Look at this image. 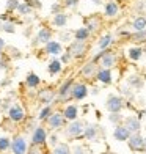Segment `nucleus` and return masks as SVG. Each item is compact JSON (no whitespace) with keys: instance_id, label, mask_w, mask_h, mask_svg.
Returning a JSON list of instances; mask_svg holds the SVG:
<instances>
[{"instance_id":"f257e3e1","label":"nucleus","mask_w":146,"mask_h":154,"mask_svg":"<svg viewBox=\"0 0 146 154\" xmlns=\"http://www.w3.org/2000/svg\"><path fill=\"white\" fill-rule=\"evenodd\" d=\"M126 107V101L124 97L118 94H108L105 101V109L108 110V113H121V110Z\"/></svg>"},{"instance_id":"f03ea898","label":"nucleus","mask_w":146,"mask_h":154,"mask_svg":"<svg viewBox=\"0 0 146 154\" xmlns=\"http://www.w3.org/2000/svg\"><path fill=\"white\" fill-rule=\"evenodd\" d=\"M83 132H85V123L80 120H75L66 126L65 135L68 138H80V137H83Z\"/></svg>"},{"instance_id":"7ed1b4c3","label":"nucleus","mask_w":146,"mask_h":154,"mask_svg":"<svg viewBox=\"0 0 146 154\" xmlns=\"http://www.w3.org/2000/svg\"><path fill=\"white\" fill-rule=\"evenodd\" d=\"M47 129L50 132H57L61 128H65L66 124V118L63 115V112H53V113L47 118Z\"/></svg>"},{"instance_id":"20e7f679","label":"nucleus","mask_w":146,"mask_h":154,"mask_svg":"<svg viewBox=\"0 0 146 154\" xmlns=\"http://www.w3.org/2000/svg\"><path fill=\"white\" fill-rule=\"evenodd\" d=\"M75 80L72 77H68L66 80H63V83L58 87L57 90V99L61 102H66L68 99H71V91H72V87H74Z\"/></svg>"},{"instance_id":"39448f33","label":"nucleus","mask_w":146,"mask_h":154,"mask_svg":"<svg viewBox=\"0 0 146 154\" xmlns=\"http://www.w3.org/2000/svg\"><path fill=\"white\" fill-rule=\"evenodd\" d=\"M29 143H27V140L24 135H14L11 140V148L10 151L13 154H27L29 152Z\"/></svg>"},{"instance_id":"423d86ee","label":"nucleus","mask_w":146,"mask_h":154,"mask_svg":"<svg viewBox=\"0 0 146 154\" xmlns=\"http://www.w3.org/2000/svg\"><path fill=\"white\" fill-rule=\"evenodd\" d=\"M87 51H88V47H87V43H82V41H72L71 44H69L68 47V52L72 55V58H83L87 55Z\"/></svg>"},{"instance_id":"0eeeda50","label":"nucleus","mask_w":146,"mask_h":154,"mask_svg":"<svg viewBox=\"0 0 146 154\" xmlns=\"http://www.w3.org/2000/svg\"><path fill=\"white\" fill-rule=\"evenodd\" d=\"M52 36H53V32L52 29H49V27H41V29L38 30L36 36H35V39L32 41V46L35 47L36 44H47L52 41Z\"/></svg>"},{"instance_id":"6e6552de","label":"nucleus","mask_w":146,"mask_h":154,"mask_svg":"<svg viewBox=\"0 0 146 154\" xmlns=\"http://www.w3.org/2000/svg\"><path fill=\"white\" fill-rule=\"evenodd\" d=\"M118 63V57L112 52V51H102V55L99 61H97V65L101 68H107V69H112L113 66H116Z\"/></svg>"},{"instance_id":"1a4fd4ad","label":"nucleus","mask_w":146,"mask_h":154,"mask_svg":"<svg viewBox=\"0 0 146 154\" xmlns=\"http://www.w3.org/2000/svg\"><path fill=\"white\" fill-rule=\"evenodd\" d=\"M102 134V129L99 124H85V132H83V137H85L88 142H99Z\"/></svg>"},{"instance_id":"9d476101","label":"nucleus","mask_w":146,"mask_h":154,"mask_svg":"<svg viewBox=\"0 0 146 154\" xmlns=\"http://www.w3.org/2000/svg\"><path fill=\"white\" fill-rule=\"evenodd\" d=\"M127 145L132 151L135 152H143L144 151V137L140 134V132H135V134H132L127 140Z\"/></svg>"},{"instance_id":"9b49d317","label":"nucleus","mask_w":146,"mask_h":154,"mask_svg":"<svg viewBox=\"0 0 146 154\" xmlns=\"http://www.w3.org/2000/svg\"><path fill=\"white\" fill-rule=\"evenodd\" d=\"M87 96H88V87H87V83L75 82L74 87H72V91H71V99H74V101H83Z\"/></svg>"},{"instance_id":"f8f14e48","label":"nucleus","mask_w":146,"mask_h":154,"mask_svg":"<svg viewBox=\"0 0 146 154\" xmlns=\"http://www.w3.org/2000/svg\"><path fill=\"white\" fill-rule=\"evenodd\" d=\"M47 131L43 128V126H36L32 132V143L33 145H39V146H44L47 142Z\"/></svg>"},{"instance_id":"ddd939ff","label":"nucleus","mask_w":146,"mask_h":154,"mask_svg":"<svg viewBox=\"0 0 146 154\" xmlns=\"http://www.w3.org/2000/svg\"><path fill=\"white\" fill-rule=\"evenodd\" d=\"M25 118V112L22 109V106L19 104H11V107L8 109V120L13 123H19Z\"/></svg>"},{"instance_id":"4468645a","label":"nucleus","mask_w":146,"mask_h":154,"mask_svg":"<svg viewBox=\"0 0 146 154\" xmlns=\"http://www.w3.org/2000/svg\"><path fill=\"white\" fill-rule=\"evenodd\" d=\"M55 97H57V93L50 88H44L41 91H38V101L41 104H44V106H52Z\"/></svg>"},{"instance_id":"2eb2a0df","label":"nucleus","mask_w":146,"mask_h":154,"mask_svg":"<svg viewBox=\"0 0 146 154\" xmlns=\"http://www.w3.org/2000/svg\"><path fill=\"white\" fill-rule=\"evenodd\" d=\"M130 135H132L130 131H129L124 124L115 126V129H113V138L116 140V142H127Z\"/></svg>"},{"instance_id":"dca6fc26","label":"nucleus","mask_w":146,"mask_h":154,"mask_svg":"<svg viewBox=\"0 0 146 154\" xmlns=\"http://www.w3.org/2000/svg\"><path fill=\"white\" fill-rule=\"evenodd\" d=\"M126 128L130 131V134H135V132H140L141 129V123H140V118L134 116V115H129L124 118V123H123Z\"/></svg>"},{"instance_id":"f3484780","label":"nucleus","mask_w":146,"mask_h":154,"mask_svg":"<svg viewBox=\"0 0 146 154\" xmlns=\"http://www.w3.org/2000/svg\"><path fill=\"white\" fill-rule=\"evenodd\" d=\"M97 69H99V66H97L96 61H88L83 65V68L80 69V75L85 77V79H91V77H96L97 74Z\"/></svg>"},{"instance_id":"a211bd4d","label":"nucleus","mask_w":146,"mask_h":154,"mask_svg":"<svg viewBox=\"0 0 146 154\" xmlns=\"http://www.w3.org/2000/svg\"><path fill=\"white\" fill-rule=\"evenodd\" d=\"M96 79L99 80L104 85H110L113 82V74H112V69H107V68H101L97 69V74H96Z\"/></svg>"},{"instance_id":"6ab92c4d","label":"nucleus","mask_w":146,"mask_h":154,"mask_svg":"<svg viewBox=\"0 0 146 154\" xmlns=\"http://www.w3.org/2000/svg\"><path fill=\"white\" fill-rule=\"evenodd\" d=\"M118 13H120V5L115 0H108L104 5V14H105V17H116Z\"/></svg>"},{"instance_id":"aec40b11","label":"nucleus","mask_w":146,"mask_h":154,"mask_svg":"<svg viewBox=\"0 0 146 154\" xmlns=\"http://www.w3.org/2000/svg\"><path fill=\"white\" fill-rule=\"evenodd\" d=\"M63 115L66 118V121H75L79 116V107L75 104H68L63 109Z\"/></svg>"},{"instance_id":"412c9836","label":"nucleus","mask_w":146,"mask_h":154,"mask_svg":"<svg viewBox=\"0 0 146 154\" xmlns=\"http://www.w3.org/2000/svg\"><path fill=\"white\" fill-rule=\"evenodd\" d=\"M44 52L49 54V55H60L63 54V46H61L60 41H50V43H47L46 47H44Z\"/></svg>"},{"instance_id":"4be33fe9","label":"nucleus","mask_w":146,"mask_h":154,"mask_svg":"<svg viewBox=\"0 0 146 154\" xmlns=\"http://www.w3.org/2000/svg\"><path fill=\"white\" fill-rule=\"evenodd\" d=\"M68 20H69V14H66L65 11H61V13H58V14H53V17H52V25L53 27H58V29H65L66 27V24H68Z\"/></svg>"},{"instance_id":"5701e85b","label":"nucleus","mask_w":146,"mask_h":154,"mask_svg":"<svg viewBox=\"0 0 146 154\" xmlns=\"http://www.w3.org/2000/svg\"><path fill=\"white\" fill-rule=\"evenodd\" d=\"M143 55H144V49H143L141 46H134V47H130L129 51H127V57H129L132 61L141 60Z\"/></svg>"},{"instance_id":"b1692460","label":"nucleus","mask_w":146,"mask_h":154,"mask_svg":"<svg viewBox=\"0 0 146 154\" xmlns=\"http://www.w3.org/2000/svg\"><path fill=\"white\" fill-rule=\"evenodd\" d=\"M85 27L90 30V33H94L96 30H99L101 27V19L97 16H90L85 19Z\"/></svg>"},{"instance_id":"393cba45","label":"nucleus","mask_w":146,"mask_h":154,"mask_svg":"<svg viewBox=\"0 0 146 154\" xmlns=\"http://www.w3.org/2000/svg\"><path fill=\"white\" fill-rule=\"evenodd\" d=\"M39 83H41V79L36 72H33V71L27 72V75H25V85L27 87L29 88H38Z\"/></svg>"},{"instance_id":"a878e982","label":"nucleus","mask_w":146,"mask_h":154,"mask_svg":"<svg viewBox=\"0 0 146 154\" xmlns=\"http://www.w3.org/2000/svg\"><path fill=\"white\" fill-rule=\"evenodd\" d=\"M91 36V33L87 27H79L77 30H74V39L75 41H82V43H87L88 38Z\"/></svg>"},{"instance_id":"bb28decb","label":"nucleus","mask_w":146,"mask_h":154,"mask_svg":"<svg viewBox=\"0 0 146 154\" xmlns=\"http://www.w3.org/2000/svg\"><path fill=\"white\" fill-rule=\"evenodd\" d=\"M112 43H113V35L107 33V35H104V36L99 38V41H97V47H99L101 51H108V47L112 46Z\"/></svg>"},{"instance_id":"cd10ccee","label":"nucleus","mask_w":146,"mask_h":154,"mask_svg":"<svg viewBox=\"0 0 146 154\" xmlns=\"http://www.w3.org/2000/svg\"><path fill=\"white\" fill-rule=\"evenodd\" d=\"M61 63L60 60H57V58H52L50 61H49V65H47V72L50 74V75H57V74H60L61 72Z\"/></svg>"},{"instance_id":"c85d7f7f","label":"nucleus","mask_w":146,"mask_h":154,"mask_svg":"<svg viewBox=\"0 0 146 154\" xmlns=\"http://www.w3.org/2000/svg\"><path fill=\"white\" fill-rule=\"evenodd\" d=\"M127 85L132 87L134 90H141L143 88V79H141V75H138V74H132L127 77Z\"/></svg>"},{"instance_id":"c756f323","label":"nucleus","mask_w":146,"mask_h":154,"mask_svg":"<svg viewBox=\"0 0 146 154\" xmlns=\"http://www.w3.org/2000/svg\"><path fill=\"white\" fill-rule=\"evenodd\" d=\"M132 29L135 32H141L146 30V16H137L132 20Z\"/></svg>"},{"instance_id":"7c9ffc66","label":"nucleus","mask_w":146,"mask_h":154,"mask_svg":"<svg viewBox=\"0 0 146 154\" xmlns=\"http://www.w3.org/2000/svg\"><path fill=\"white\" fill-rule=\"evenodd\" d=\"M33 8H32V6L29 5V3H27V2H20V5H19V8H17V14L19 16H30V14H33Z\"/></svg>"},{"instance_id":"2f4dec72","label":"nucleus","mask_w":146,"mask_h":154,"mask_svg":"<svg viewBox=\"0 0 146 154\" xmlns=\"http://www.w3.org/2000/svg\"><path fill=\"white\" fill-rule=\"evenodd\" d=\"M71 152H72V148L69 146V143H58L52 149V154H71Z\"/></svg>"},{"instance_id":"473e14b6","label":"nucleus","mask_w":146,"mask_h":154,"mask_svg":"<svg viewBox=\"0 0 146 154\" xmlns=\"http://www.w3.org/2000/svg\"><path fill=\"white\" fill-rule=\"evenodd\" d=\"M130 41H134V43H137V44H146V30L134 32L130 35Z\"/></svg>"},{"instance_id":"72a5a7b5","label":"nucleus","mask_w":146,"mask_h":154,"mask_svg":"<svg viewBox=\"0 0 146 154\" xmlns=\"http://www.w3.org/2000/svg\"><path fill=\"white\" fill-rule=\"evenodd\" d=\"M52 113H53L52 106H44L43 109H41V112L38 113V120H39V121H47V118L50 116Z\"/></svg>"},{"instance_id":"f704fd0d","label":"nucleus","mask_w":146,"mask_h":154,"mask_svg":"<svg viewBox=\"0 0 146 154\" xmlns=\"http://www.w3.org/2000/svg\"><path fill=\"white\" fill-rule=\"evenodd\" d=\"M108 121L112 123V124H115V126H118V124H123L124 123V116L121 113H110L108 115Z\"/></svg>"},{"instance_id":"c9c22d12","label":"nucleus","mask_w":146,"mask_h":154,"mask_svg":"<svg viewBox=\"0 0 146 154\" xmlns=\"http://www.w3.org/2000/svg\"><path fill=\"white\" fill-rule=\"evenodd\" d=\"M8 57L13 58V60H19V58H22V54H20V51L17 47L8 46Z\"/></svg>"},{"instance_id":"e433bc0d","label":"nucleus","mask_w":146,"mask_h":154,"mask_svg":"<svg viewBox=\"0 0 146 154\" xmlns=\"http://www.w3.org/2000/svg\"><path fill=\"white\" fill-rule=\"evenodd\" d=\"M19 5H20L19 0H6L5 8H6V11H8V13H11V11H17Z\"/></svg>"},{"instance_id":"4c0bfd02","label":"nucleus","mask_w":146,"mask_h":154,"mask_svg":"<svg viewBox=\"0 0 146 154\" xmlns=\"http://www.w3.org/2000/svg\"><path fill=\"white\" fill-rule=\"evenodd\" d=\"M60 39L63 41V43H72L74 41V32H60Z\"/></svg>"},{"instance_id":"58836bf2","label":"nucleus","mask_w":146,"mask_h":154,"mask_svg":"<svg viewBox=\"0 0 146 154\" xmlns=\"http://www.w3.org/2000/svg\"><path fill=\"white\" fill-rule=\"evenodd\" d=\"M11 148V138L8 137H0V152L8 151Z\"/></svg>"},{"instance_id":"ea45409f","label":"nucleus","mask_w":146,"mask_h":154,"mask_svg":"<svg viewBox=\"0 0 146 154\" xmlns=\"http://www.w3.org/2000/svg\"><path fill=\"white\" fill-rule=\"evenodd\" d=\"M63 3H60V2H53L52 5H50V14H58V13H61L63 11Z\"/></svg>"},{"instance_id":"a19ab883","label":"nucleus","mask_w":146,"mask_h":154,"mask_svg":"<svg viewBox=\"0 0 146 154\" xmlns=\"http://www.w3.org/2000/svg\"><path fill=\"white\" fill-rule=\"evenodd\" d=\"M3 32L5 33H14L16 32V24L13 22V20H10V22H3Z\"/></svg>"},{"instance_id":"79ce46f5","label":"nucleus","mask_w":146,"mask_h":154,"mask_svg":"<svg viewBox=\"0 0 146 154\" xmlns=\"http://www.w3.org/2000/svg\"><path fill=\"white\" fill-rule=\"evenodd\" d=\"M79 3H80V0H63V6L69 10H75L79 6Z\"/></svg>"},{"instance_id":"37998d69","label":"nucleus","mask_w":146,"mask_h":154,"mask_svg":"<svg viewBox=\"0 0 146 154\" xmlns=\"http://www.w3.org/2000/svg\"><path fill=\"white\" fill-rule=\"evenodd\" d=\"M27 154H44L43 146H39V145H33V143H32V146L29 148V152H27Z\"/></svg>"},{"instance_id":"c03bdc74","label":"nucleus","mask_w":146,"mask_h":154,"mask_svg":"<svg viewBox=\"0 0 146 154\" xmlns=\"http://www.w3.org/2000/svg\"><path fill=\"white\" fill-rule=\"evenodd\" d=\"M71 154H88V151H87V148L83 145H74Z\"/></svg>"},{"instance_id":"a18cd8bd","label":"nucleus","mask_w":146,"mask_h":154,"mask_svg":"<svg viewBox=\"0 0 146 154\" xmlns=\"http://www.w3.org/2000/svg\"><path fill=\"white\" fill-rule=\"evenodd\" d=\"M10 69V57H3L0 60V71H8Z\"/></svg>"},{"instance_id":"49530a36","label":"nucleus","mask_w":146,"mask_h":154,"mask_svg":"<svg viewBox=\"0 0 146 154\" xmlns=\"http://www.w3.org/2000/svg\"><path fill=\"white\" fill-rule=\"evenodd\" d=\"M120 91H121V94H124L126 97H132V96H134V93H132V87H129V85H123L120 88Z\"/></svg>"},{"instance_id":"de8ad7c7","label":"nucleus","mask_w":146,"mask_h":154,"mask_svg":"<svg viewBox=\"0 0 146 154\" xmlns=\"http://www.w3.org/2000/svg\"><path fill=\"white\" fill-rule=\"evenodd\" d=\"M47 142L50 143V146H53V148H55V146H57V145L60 143V142H58V135H57V132H52V134L49 135Z\"/></svg>"},{"instance_id":"09e8293b","label":"nucleus","mask_w":146,"mask_h":154,"mask_svg":"<svg viewBox=\"0 0 146 154\" xmlns=\"http://www.w3.org/2000/svg\"><path fill=\"white\" fill-rule=\"evenodd\" d=\"M71 60H72V55L69 54L68 51H66V52H63V55H61V58H60V61L63 63V65H68V63L71 61Z\"/></svg>"},{"instance_id":"8fccbe9b","label":"nucleus","mask_w":146,"mask_h":154,"mask_svg":"<svg viewBox=\"0 0 146 154\" xmlns=\"http://www.w3.org/2000/svg\"><path fill=\"white\" fill-rule=\"evenodd\" d=\"M25 2L29 3V5L32 6L33 10H35V8H38V10H41V8H43V3H41L39 0H25Z\"/></svg>"},{"instance_id":"3c124183","label":"nucleus","mask_w":146,"mask_h":154,"mask_svg":"<svg viewBox=\"0 0 146 154\" xmlns=\"http://www.w3.org/2000/svg\"><path fill=\"white\" fill-rule=\"evenodd\" d=\"M6 47V43H5V39L0 36V51H3V49Z\"/></svg>"},{"instance_id":"603ef678","label":"nucleus","mask_w":146,"mask_h":154,"mask_svg":"<svg viewBox=\"0 0 146 154\" xmlns=\"http://www.w3.org/2000/svg\"><path fill=\"white\" fill-rule=\"evenodd\" d=\"M10 82H11V79H5V80H2V82H0V87H6Z\"/></svg>"},{"instance_id":"864d4df0","label":"nucleus","mask_w":146,"mask_h":154,"mask_svg":"<svg viewBox=\"0 0 146 154\" xmlns=\"http://www.w3.org/2000/svg\"><path fill=\"white\" fill-rule=\"evenodd\" d=\"M91 2H93L94 5H102V3H104V0H91Z\"/></svg>"},{"instance_id":"5fc2aeb1","label":"nucleus","mask_w":146,"mask_h":154,"mask_svg":"<svg viewBox=\"0 0 146 154\" xmlns=\"http://www.w3.org/2000/svg\"><path fill=\"white\" fill-rule=\"evenodd\" d=\"M137 8H138V10H143V8H144V3H138Z\"/></svg>"},{"instance_id":"6e6d98bb","label":"nucleus","mask_w":146,"mask_h":154,"mask_svg":"<svg viewBox=\"0 0 146 154\" xmlns=\"http://www.w3.org/2000/svg\"><path fill=\"white\" fill-rule=\"evenodd\" d=\"M99 91H97V88H93V91H91V94H97Z\"/></svg>"},{"instance_id":"4d7b16f0","label":"nucleus","mask_w":146,"mask_h":154,"mask_svg":"<svg viewBox=\"0 0 146 154\" xmlns=\"http://www.w3.org/2000/svg\"><path fill=\"white\" fill-rule=\"evenodd\" d=\"M0 32H3V22L0 20Z\"/></svg>"},{"instance_id":"13d9d810","label":"nucleus","mask_w":146,"mask_h":154,"mask_svg":"<svg viewBox=\"0 0 146 154\" xmlns=\"http://www.w3.org/2000/svg\"><path fill=\"white\" fill-rule=\"evenodd\" d=\"M3 57H5V54H3V51H0V60H2Z\"/></svg>"},{"instance_id":"bf43d9fd","label":"nucleus","mask_w":146,"mask_h":154,"mask_svg":"<svg viewBox=\"0 0 146 154\" xmlns=\"http://www.w3.org/2000/svg\"><path fill=\"white\" fill-rule=\"evenodd\" d=\"M105 154H116V152H112V151H107Z\"/></svg>"},{"instance_id":"052dcab7","label":"nucleus","mask_w":146,"mask_h":154,"mask_svg":"<svg viewBox=\"0 0 146 154\" xmlns=\"http://www.w3.org/2000/svg\"><path fill=\"white\" fill-rule=\"evenodd\" d=\"M144 151H146V137H144Z\"/></svg>"},{"instance_id":"680f3d73","label":"nucleus","mask_w":146,"mask_h":154,"mask_svg":"<svg viewBox=\"0 0 146 154\" xmlns=\"http://www.w3.org/2000/svg\"><path fill=\"white\" fill-rule=\"evenodd\" d=\"M0 154H5V152H0Z\"/></svg>"},{"instance_id":"e2e57ef3","label":"nucleus","mask_w":146,"mask_h":154,"mask_svg":"<svg viewBox=\"0 0 146 154\" xmlns=\"http://www.w3.org/2000/svg\"><path fill=\"white\" fill-rule=\"evenodd\" d=\"M141 154H146V152H141Z\"/></svg>"}]
</instances>
